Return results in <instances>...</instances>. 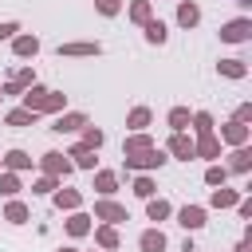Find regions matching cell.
<instances>
[{
  "instance_id": "16",
  "label": "cell",
  "mask_w": 252,
  "mask_h": 252,
  "mask_svg": "<svg viewBox=\"0 0 252 252\" xmlns=\"http://www.w3.org/2000/svg\"><path fill=\"white\" fill-rule=\"evenodd\" d=\"M91 220H94L91 213H83V209H75V213H71V217L63 220V228H67V236H75V240H79V236H87V232L94 228Z\"/></svg>"
},
{
  "instance_id": "47",
  "label": "cell",
  "mask_w": 252,
  "mask_h": 252,
  "mask_svg": "<svg viewBox=\"0 0 252 252\" xmlns=\"http://www.w3.org/2000/svg\"><path fill=\"white\" fill-rule=\"evenodd\" d=\"M150 4H154V0H150Z\"/></svg>"
},
{
  "instance_id": "20",
  "label": "cell",
  "mask_w": 252,
  "mask_h": 252,
  "mask_svg": "<svg viewBox=\"0 0 252 252\" xmlns=\"http://www.w3.org/2000/svg\"><path fill=\"white\" fill-rule=\"evenodd\" d=\"M165 244H169V240H165V232H161L158 224H154V228H142V236H138V248H142V252H165Z\"/></svg>"
},
{
  "instance_id": "2",
  "label": "cell",
  "mask_w": 252,
  "mask_h": 252,
  "mask_svg": "<svg viewBox=\"0 0 252 252\" xmlns=\"http://www.w3.org/2000/svg\"><path fill=\"white\" fill-rule=\"evenodd\" d=\"M94 220H102V224H122V220H130V213H126V205H118L114 197H98V201H94Z\"/></svg>"
},
{
  "instance_id": "11",
  "label": "cell",
  "mask_w": 252,
  "mask_h": 252,
  "mask_svg": "<svg viewBox=\"0 0 252 252\" xmlns=\"http://www.w3.org/2000/svg\"><path fill=\"white\" fill-rule=\"evenodd\" d=\"M51 205H55L59 213H75V209H83V193H79V189H67V185H59V189L51 193Z\"/></svg>"
},
{
  "instance_id": "4",
  "label": "cell",
  "mask_w": 252,
  "mask_h": 252,
  "mask_svg": "<svg viewBox=\"0 0 252 252\" xmlns=\"http://www.w3.org/2000/svg\"><path fill=\"white\" fill-rule=\"evenodd\" d=\"M39 169H43L47 177H59V181L75 173V165H71V161H67V154H59V150H47V154L39 158Z\"/></svg>"
},
{
  "instance_id": "13",
  "label": "cell",
  "mask_w": 252,
  "mask_h": 252,
  "mask_svg": "<svg viewBox=\"0 0 252 252\" xmlns=\"http://www.w3.org/2000/svg\"><path fill=\"white\" fill-rule=\"evenodd\" d=\"M91 232H94V244H98V252H114V248L122 244V236H118V224H94Z\"/></svg>"
},
{
  "instance_id": "29",
  "label": "cell",
  "mask_w": 252,
  "mask_h": 252,
  "mask_svg": "<svg viewBox=\"0 0 252 252\" xmlns=\"http://www.w3.org/2000/svg\"><path fill=\"white\" fill-rule=\"evenodd\" d=\"M126 16L138 24V28H146L150 20H154V4L150 0H130V8H126Z\"/></svg>"
},
{
  "instance_id": "27",
  "label": "cell",
  "mask_w": 252,
  "mask_h": 252,
  "mask_svg": "<svg viewBox=\"0 0 252 252\" xmlns=\"http://www.w3.org/2000/svg\"><path fill=\"white\" fill-rule=\"evenodd\" d=\"M146 217H150L154 224H161V220L173 217V205H169L165 197H150V201H146Z\"/></svg>"
},
{
  "instance_id": "9",
  "label": "cell",
  "mask_w": 252,
  "mask_h": 252,
  "mask_svg": "<svg viewBox=\"0 0 252 252\" xmlns=\"http://www.w3.org/2000/svg\"><path fill=\"white\" fill-rule=\"evenodd\" d=\"M83 126H87V114H83V110H63V114H55V122H51L55 134H79Z\"/></svg>"
},
{
  "instance_id": "3",
  "label": "cell",
  "mask_w": 252,
  "mask_h": 252,
  "mask_svg": "<svg viewBox=\"0 0 252 252\" xmlns=\"http://www.w3.org/2000/svg\"><path fill=\"white\" fill-rule=\"evenodd\" d=\"M173 217H177V224L185 232H197V228L209 224V209L205 205H181V209H173Z\"/></svg>"
},
{
  "instance_id": "19",
  "label": "cell",
  "mask_w": 252,
  "mask_h": 252,
  "mask_svg": "<svg viewBox=\"0 0 252 252\" xmlns=\"http://www.w3.org/2000/svg\"><path fill=\"white\" fill-rule=\"evenodd\" d=\"M224 169H228V173H240V177L252 173V150H248V146H236V150L228 154V165H224Z\"/></svg>"
},
{
  "instance_id": "24",
  "label": "cell",
  "mask_w": 252,
  "mask_h": 252,
  "mask_svg": "<svg viewBox=\"0 0 252 252\" xmlns=\"http://www.w3.org/2000/svg\"><path fill=\"white\" fill-rule=\"evenodd\" d=\"M244 193H236V189H224V185H217L213 193H209V209H236V201H240Z\"/></svg>"
},
{
  "instance_id": "39",
  "label": "cell",
  "mask_w": 252,
  "mask_h": 252,
  "mask_svg": "<svg viewBox=\"0 0 252 252\" xmlns=\"http://www.w3.org/2000/svg\"><path fill=\"white\" fill-rule=\"evenodd\" d=\"M228 181V169L224 165H217V161H209V169H205V185L209 189H217V185H224Z\"/></svg>"
},
{
  "instance_id": "14",
  "label": "cell",
  "mask_w": 252,
  "mask_h": 252,
  "mask_svg": "<svg viewBox=\"0 0 252 252\" xmlns=\"http://www.w3.org/2000/svg\"><path fill=\"white\" fill-rule=\"evenodd\" d=\"M67 161H71L75 169H98V154H94V150H87V146H79V142L67 150Z\"/></svg>"
},
{
  "instance_id": "6",
  "label": "cell",
  "mask_w": 252,
  "mask_h": 252,
  "mask_svg": "<svg viewBox=\"0 0 252 252\" xmlns=\"http://www.w3.org/2000/svg\"><path fill=\"white\" fill-rule=\"evenodd\" d=\"M87 55H102V43H98V39H71V43H59V59H87Z\"/></svg>"
},
{
  "instance_id": "40",
  "label": "cell",
  "mask_w": 252,
  "mask_h": 252,
  "mask_svg": "<svg viewBox=\"0 0 252 252\" xmlns=\"http://www.w3.org/2000/svg\"><path fill=\"white\" fill-rule=\"evenodd\" d=\"M94 12L110 20V16H118V12H122V0H94Z\"/></svg>"
},
{
  "instance_id": "26",
  "label": "cell",
  "mask_w": 252,
  "mask_h": 252,
  "mask_svg": "<svg viewBox=\"0 0 252 252\" xmlns=\"http://www.w3.org/2000/svg\"><path fill=\"white\" fill-rule=\"evenodd\" d=\"M158 142H154V134L150 130H142V134H126V142H122V154H142V150H154Z\"/></svg>"
},
{
  "instance_id": "5",
  "label": "cell",
  "mask_w": 252,
  "mask_h": 252,
  "mask_svg": "<svg viewBox=\"0 0 252 252\" xmlns=\"http://www.w3.org/2000/svg\"><path fill=\"white\" fill-rule=\"evenodd\" d=\"M220 39L224 43H248L252 39V20L248 16H236V20L220 24Z\"/></svg>"
},
{
  "instance_id": "12",
  "label": "cell",
  "mask_w": 252,
  "mask_h": 252,
  "mask_svg": "<svg viewBox=\"0 0 252 252\" xmlns=\"http://www.w3.org/2000/svg\"><path fill=\"white\" fill-rule=\"evenodd\" d=\"M165 154L177 158V161H193V138H189V134H169Z\"/></svg>"
},
{
  "instance_id": "23",
  "label": "cell",
  "mask_w": 252,
  "mask_h": 252,
  "mask_svg": "<svg viewBox=\"0 0 252 252\" xmlns=\"http://www.w3.org/2000/svg\"><path fill=\"white\" fill-rule=\"evenodd\" d=\"M94 193L98 197H114L118 193V173L114 169H94Z\"/></svg>"
},
{
  "instance_id": "17",
  "label": "cell",
  "mask_w": 252,
  "mask_h": 252,
  "mask_svg": "<svg viewBox=\"0 0 252 252\" xmlns=\"http://www.w3.org/2000/svg\"><path fill=\"white\" fill-rule=\"evenodd\" d=\"M47 91H51V87H43V83H32V87L20 94V106H24V110H32V114H39V106H43Z\"/></svg>"
},
{
  "instance_id": "44",
  "label": "cell",
  "mask_w": 252,
  "mask_h": 252,
  "mask_svg": "<svg viewBox=\"0 0 252 252\" xmlns=\"http://www.w3.org/2000/svg\"><path fill=\"white\" fill-rule=\"evenodd\" d=\"M232 252H252V232H244V240H240Z\"/></svg>"
},
{
  "instance_id": "22",
  "label": "cell",
  "mask_w": 252,
  "mask_h": 252,
  "mask_svg": "<svg viewBox=\"0 0 252 252\" xmlns=\"http://www.w3.org/2000/svg\"><path fill=\"white\" fill-rule=\"evenodd\" d=\"M150 122H154V110H150V106H134V110L126 114V130H130V134L150 130Z\"/></svg>"
},
{
  "instance_id": "45",
  "label": "cell",
  "mask_w": 252,
  "mask_h": 252,
  "mask_svg": "<svg viewBox=\"0 0 252 252\" xmlns=\"http://www.w3.org/2000/svg\"><path fill=\"white\" fill-rule=\"evenodd\" d=\"M55 252H79V248H55Z\"/></svg>"
},
{
  "instance_id": "35",
  "label": "cell",
  "mask_w": 252,
  "mask_h": 252,
  "mask_svg": "<svg viewBox=\"0 0 252 252\" xmlns=\"http://www.w3.org/2000/svg\"><path fill=\"white\" fill-rule=\"evenodd\" d=\"M134 197H138V201H150V197H158V181H154L150 173H138V177H134Z\"/></svg>"
},
{
  "instance_id": "32",
  "label": "cell",
  "mask_w": 252,
  "mask_h": 252,
  "mask_svg": "<svg viewBox=\"0 0 252 252\" xmlns=\"http://www.w3.org/2000/svg\"><path fill=\"white\" fill-rule=\"evenodd\" d=\"M142 32H146V43H150V47H161V43L169 39V28H165L161 20H150V24L142 28Z\"/></svg>"
},
{
  "instance_id": "8",
  "label": "cell",
  "mask_w": 252,
  "mask_h": 252,
  "mask_svg": "<svg viewBox=\"0 0 252 252\" xmlns=\"http://www.w3.org/2000/svg\"><path fill=\"white\" fill-rule=\"evenodd\" d=\"M248 138H252V126H240V122H224L220 126V134H217V142L220 146H228V150H236V146H248Z\"/></svg>"
},
{
  "instance_id": "15",
  "label": "cell",
  "mask_w": 252,
  "mask_h": 252,
  "mask_svg": "<svg viewBox=\"0 0 252 252\" xmlns=\"http://www.w3.org/2000/svg\"><path fill=\"white\" fill-rule=\"evenodd\" d=\"M0 169H8V173H28V169H32V154H28V150H8V154L0 158Z\"/></svg>"
},
{
  "instance_id": "7",
  "label": "cell",
  "mask_w": 252,
  "mask_h": 252,
  "mask_svg": "<svg viewBox=\"0 0 252 252\" xmlns=\"http://www.w3.org/2000/svg\"><path fill=\"white\" fill-rule=\"evenodd\" d=\"M32 83H35V71H32V67H16V71H12V79L0 87V94H4V98H20Z\"/></svg>"
},
{
  "instance_id": "43",
  "label": "cell",
  "mask_w": 252,
  "mask_h": 252,
  "mask_svg": "<svg viewBox=\"0 0 252 252\" xmlns=\"http://www.w3.org/2000/svg\"><path fill=\"white\" fill-rule=\"evenodd\" d=\"M236 217H240V220L252 217V197H240V201H236Z\"/></svg>"
},
{
  "instance_id": "42",
  "label": "cell",
  "mask_w": 252,
  "mask_h": 252,
  "mask_svg": "<svg viewBox=\"0 0 252 252\" xmlns=\"http://www.w3.org/2000/svg\"><path fill=\"white\" fill-rule=\"evenodd\" d=\"M12 35H20V24H16V20H4V24H0V43H4V39L12 43Z\"/></svg>"
},
{
  "instance_id": "30",
  "label": "cell",
  "mask_w": 252,
  "mask_h": 252,
  "mask_svg": "<svg viewBox=\"0 0 252 252\" xmlns=\"http://www.w3.org/2000/svg\"><path fill=\"white\" fill-rule=\"evenodd\" d=\"M4 122H8V126H16V130H24V126H35V122H39V114H32V110H24V106H12V110L4 114Z\"/></svg>"
},
{
  "instance_id": "36",
  "label": "cell",
  "mask_w": 252,
  "mask_h": 252,
  "mask_svg": "<svg viewBox=\"0 0 252 252\" xmlns=\"http://www.w3.org/2000/svg\"><path fill=\"white\" fill-rule=\"evenodd\" d=\"M20 189H24V181H20V173H8V169H0V197H20Z\"/></svg>"
},
{
  "instance_id": "37",
  "label": "cell",
  "mask_w": 252,
  "mask_h": 252,
  "mask_svg": "<svg viewBox=\"0 0 252 252\" xmlns=\"http://www.w3.org/2000/svg\"><path fill=\"white\" fill-rule=\"evenodd\" d=\"M63 110H67V94H63V91H47L39 114H63Z\"/></svg>"
},
{
  "instance_id": "21",
  "label": "cell",
  "mask_w": 252,
  "mask_h": 252,
  "mask_svg": "<svg viewBox=\"0 0 252 252\" xmlns=\"http://www.w3.org/2000/svg\"><path fill=\"white\" fill-rule=\"evenodd\" d=\"M201 24V8H197V0H181L177 4V28H197Z\"/></svg>"
},
{
  "instance_id": "38",
  "label": "cell",
  "mask_w": 252,
  "mask_h": 252,
  "mask_svg": "<svg viewBox=\"0 0 252 252\" xmlns=\"http://www.w3.org/2000/svg\"><path fill=\"white\" fill-rule=\"evenodd\" d=\"M59 185H63L59 177H47V173H39V177L32 181V193H35V197H51V193H55Z\"/></svg>"
},
{
  "instance_id": "48",
  "label": "cell",
  "mask_w": 252,
  "mask_h": 252,
  "mask_svg": "<svg viewBox=\"0 0 252 252\" xmlns=\"http://www.w3.org/2000/svg\"><path fill=\"white\" fill-rule=\"evenodd\" d=\"M193 252H197V248H193Z\"/></svg>"
},
{
  "instance_id": "46",
  "label": "cell",
  "mask_w": 252,
  "mask_h": 252,
  "mask_svg": "<svg viewBox=\"0 0 252 252\" xmlns=\"http://www.w3.org/2000/svg\"><path fill=\"white\" fill-rule=\"evenodd\" d=\"M0 102H4V94H0Z\"/></svg>"
},
{
  "instance_id": "10",
  "label": "cell",
  "mask_w": 252,
  "mask_h": 252,
  "mask_svg": "<svg viewBox=\"0 0 252 252\" xmlns=\"http://www.w3.org/2000/svg\"><path fill=\"white\" fill-rule=\"evenodd\" d=\"M12 55H16V59H35V55H39V35H32V32L12 35Z\"/></svg>"
},
{
  "instance_id": "31",
  "label": "cell",
  "mask_w": 252,
  "mask_h": 252,
  "mask_svg": "<svg viewBox=\"0 0 252 252\" xmlns=\"http://www.w3.org/2000/svg\"><path fill=\"white\" fill-rule=\"evenodd\" d=\"M189 126H193V134H197V138H205V134H217V122H213V114H209V110H193Z\"/></svg>"
},
{
  "instance_id": "34",
  "label": "cell",
  "mask_w": 252,
  "mask_h": 252,
  "mask_svg": "<svg viewBox=\"0 0 252 252\" xmlns=\"http://www.w3.org/2000/svg\"><path fill=\"white\" fill-rule=\"evenodd\" d=\"M79 134H83V138H79V146H87V150H94V154H98V150H102V142H106V134H102L98 126H91V122H87Z\"/></svg>"
},
{
  "instance_id": "18",
  "label": "cell",
  "mask_w": 252,
  "mask_h": 252,
  "mask_svg": "<svg viewBox=\"0 0 252 252\" xmlns=\"http://www.w3.org/2000/svg\"><path fill=\"white\" fill-rule=\"evenodd\" d=\"M193 158H205V161H217V158H220V142H217V134H205V138H193Z\"/></svg>"
},
{
  "instance_id": "33",
  "label": "cell",
  "mask_w": 252,
  "mask_h": 252,
  "mask_svg": "<svg viewBox=\"0 0 252 252\" xmlns=\"http://www.w3.org/2000/svg\"><path fill=\"white\" fill-rule=\"evenodd\" d=\"M217 71H220V79H244L248 75V63L244 59H220Z\"/></svg>"
},
{
  "instance_id": "41",
  "label": "cell",
  "mask_w": 252,
  "mask_h": 252,
  "mask_svg": "<svg viewBox=\"0 0 252 252\" xmlns=\"http://www.w3.org/2000/svg\"><path fill=\"white\" fill-rule=\"evenodd\" d=\"M232 122H240V126H248V122H252V102H240V106L232 110Z\"/></svg>"
},
{
  "instance_id": "1",
  "label": "cell",
  "mask_w": 252,
  "mask_h": 252,
  "mask_svg": "<svg viewBox=\"0 0 252 252\" xmlns=\"http://www.w3.org/2000/svg\"><path fill=\"white\" fill-rule=\"evenodd\" d=\"M169 158H165V150H142V154H122V173H154V169H161Z\"/></svg>"
},
{
  "instance_id": "25",
  "label": "cell",
  "mask_w": 252,
  "mask_h": 252,
  "mask_svg": "<svg viewBox=\"0 0 252 252\" xmlns=\"http://www.w3.org/2000/svg\"><path fill=\"white\" fill-rule=\"evenodd\" d=\"M4 220H8V224H28V220H32V209H28V201L12 197V201L4 205Z\"/></svg>"
},
{
  "instance_id": "28",
  "label": "cell",
  "mask_w": 252,
  "mask_h": 252,
  "mask_svg": "<svg viewBox=\"0 0 252 252\" xmlns=\"http://www.w3.org/2000/svg\"><path fill=\"white\" fill-rule=\"evenodd\" d=\"M189 118H193V114H189V106H173V110L165 114L169 134H185V130H189Z\"/></svg>"
}]
</instances>
